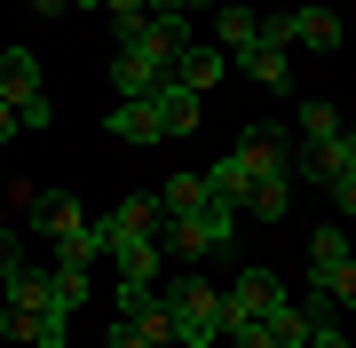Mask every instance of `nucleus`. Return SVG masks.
<instances>
[{
    "instance_id": "1",
    "label": "nucleus",
    "mask_w": 356,
    "mask_h": 348,
    "mask_svg": "<svg viewBox=\"0 0 356 348\" xmlns=\"http://www.w3.org/2000/svg\"><path fill=\"white\" fill-rule=\"evenodd\" d=\"M159 301H166V317H175V348H214L222 340V293L206 277H166L159 285Z\"/></svg>"
},
{
    "instance_id": "2",
    "label": "nucleus",
    "mask_w": 356,
    "mask_h": 348,
    "mask_svg": "<svg viewBox=\"0 0 356 348\" xmlns=\"http://www.w3.org/2000/svg\"><path fill=\"white\" fill-rule=\"evenodd\" d=\"M229 238H238V206H198V214H175L159 230V254H175L182 270H198L206 254H229Z\"/></svg>"
},
{
    "instance_id": "3",
    "label": "nucleus",
    "mask_w": 356,
    "mask_h": 348,
    "mask_svg": "<svg viewBox=\"0 0 356 348\" xmlns=\"http://www.w3.org/2000/svg\"><path fill=\"white\" fill-rule=\"evenodd\" d=\"M261 40H269V48H317V56H332L348 32H341V16H332V8H317V0H309V8L261 16Z\"/></svg>"
},
{
    "instance_id": "4",
    "label": "nucleus",
    "mask_w": 356,
    "mask_h": 348,
    "mask_svg": "<svg viewBox=\"0 0 356 348\" xmlns=\"http://www.w3.org/2000/svg\"><path fill=\"white\" fill-rule=\"evenodd\" d=\"M285 301V285H277V270H254V261H245L238 270V285H229L222 293V324H245V317H269Z\"/></svg>"
},
{
    "instance_id": "5",
    "label": "nucleus",
    "mask_w": 356,
    "mask_h": 348,
    "mask_svg": "<svg viewBox=\"0 0 356 348\" xmlns=\"http://www.w3.org/2000/svg\"><path fill=\"white\" fill-rule=\"evenodd\" d=\"M103 135L111 142H166V119L151 95H119V111H103Z\"/></svg>"
},
{
    "instance_id": "6",
    "label": "nucleus",
    "mask_w": 356,
    "mask_h": 348,
    "mask_svg": "<svg viewBox=\"0 0 356 348\" xmlns=\"http://www.w3.org/2000/svg\"><path fill=\"white\" fill-rule=\"evenodd\" d=\"M103 254H111V270L119 285H159V238H103Z\"/></svg>"
},
{
    "instance_id": "7",
    "label": "nucleus",
    "mask_w": 356,
    "mask_h": 348,
    "mask_svg": "<svg viewBox=\"0 0 356 348\" xmlns=\"http://www.w3.org/2000/svg\"><path fill=\"white\" fill-rule=\"evenodd\" d=\"M229 64H238L245 79H254V88H269V95H293V48H245V56H229Z\"/></svg>"
},
{
    "instance_id": "8",
    "label": "nucleus",
    "mask_w": 356,
    "mask_h": 348,
    "mask_svg": "<svg viewBox=\"0 0 356 348\" xmlns=\"http://www.w3.org/2000/svg\"><path fill=\"white\" fill-rule=\"evenodd\" d=\"M206 190H214V206H238L245 214V198H254V158H245V151L214 158V167H206Z\"/></svg>"
},
{
    "instance_id": "9",
    "label": "nucleus",
    "mask_w": 356,
    "mask_h": 348,
    "mask_svg": "<svg viewBox=\"0 0 356 348\" xmlns=\"http://www.w3.org/2000/svg\"><path fill=\"white\" fill-rule=\"evenodd\" d=\"M151 103H159V119H166V135H191V127H198V119H206V111H198V103H206V95H198V88H182V79H175V72H166V79H159V88H151Z\"/></svg>"
},
{
    "instance_id": "10",
    "label": "nucleus",
    "mask_w": 356,
    "mask_h": 348,
    "mask_svg": "<svg viewBox=\"0 0 356 348\" xmlns=\"http://www.w3.org/2000/svg\"><path fill=\"white\" fill-rule=\"evenodd\" d=\"M159 230H166L159 198H119V206L103 214V238H159Z\"/></svg>"
},
{
    "instance_id": "11",
    "label": "nucleus",
    "mask_w": 356,
    "mask_h": 348,
    "mask_svg": "<svg viewBox=\"0 0 356 348\" xmlns=\"http://www.w3.org/2000/svg\"><path fill=\"white\" fill-rule=\"evenodd\" d=\"M214 48H222V56L261 48V16H254V8H238V0H222V8H214Z\"/></svg>"
},
{
    "instance_id": "12",
    "label": "nucleus",
    "mask_w": 356,
    "mask_h": 348,
    "mask_svg": "<svg viewBox=\"0 0 356 348\" xmlns=\"http://www.w3.org/2000/svg\"><path fill=\"white\" fill-rule=\"evenodd\" d=\"M348 254H356V245H348V230H341V222L309 238V293H325V285H332V270H341Z\"/></svg>"
},
{
    "instance_id": "13",
    "label": "nucleus",
    "mask_w": 356,
    "mask_h": 348,
    "mask_svg": "<svg viewBox=\"0 0 356 348\" xmlns=\"http://www.w3.org/2000/svg\"><path fill=\"white\" fill-rule=\"evenodd\" d=\"M0 95H8V103L40 95V56L32 48H0Z\"/></svg>"
},
{
    "instance_id": "14",
    "label": "nucleus",
    "mask_w": 356,
    "mask_h": 348,
    "mask_svg": "<svg viewBox=\"0 0 356 348\" xmlns=\"http://www.w3.org/2000/svg\"><path fill=\"white\" fill-rule=\"evenodd\" d=\"M159 79H166V64H151V56H135V48L111 56V88H119V95H151Z\"/></svg>"
},
{
    "instance_id": "15",
    "label": "nucleus",
    "mask_w": 356,
    "mask_h": 348,
    "mask_svg": "<svg viewBox=\"0 0 356 348\" xmlns=\"http://www.w3.org/2000/svg\"><path fill=\"white\" fill-rule=\"evenodd\" d=\"M222 72H229V56H222V48H198V40H191V48L175 56V79H182V88H198V95L214 88Z\"/></svg>"
},
{
    "instance_id": "16",
    "label": "nucleus",
    "mask_w": 356,
    "mask_h": 348,
    "mask_svg": "<svg viewBox=\"0 0 356 348\" xmlns=\"http://www.w3.org/2000/svg\"><path fill=\"white\" fill-rule=\"evenodd\" d=\"M341 127H348V119H341V103H325V95H309V103L293 111V135H301V142H332Z\"/></svg>"
},
{
    "instance_id": "17",
    "label": "nucleus",
    "mask_w": 356,
    "mask_h": 348,
    "mask_svg": "<svg viewBox=\"0 0 356 348\" xmlns=\"http://www.w3.org/2000/svg\"><path fill=\"white\" fill-rule=\"evenodd\" d=\"M261 324H269V340H277V348H301V340H309V324H317V309H309V301H277Z\"/></svg>"
},
{
    "instance_id": "18",
    "label": "nucleus",
    "mask_w": 356,
    "mask_h": 348,
    "mask_svg": "<svg viewBox=\"0 0 356 348\" xmlns=\"http://www.w3.org/2000/svg\"><path fill=\"white\" fill-rule=\"evenodd\" d=\"M159 206H166V222H175V214H198V206H214V190H206V174H166Z\"/></svg>"
},
{
    "instance_id": "19",
    "label": "nucleus",
    "mask_w": 356,
    "mask_h": 348,
    "mask_svg": "<svg viewBox=\"0 0 356 348\" xmlns=\"http://www.w3.org/2000/svg\"><path fill=\"white\" fill-rule=\"evenodd\" d=\"M95 254H103V222H72V230L56 238V261H79V270H95Z\"/></svg>"
},
{
    "instance_id": "20",
    "label": "nucleus",
    "mask_w": 356,
    "mask_h": 348,
    "mask_svg": "<svg viewBox=\"0 0 356 348\" xmlns=\"http://www.w3.org/2000/svg\"><path fill=\"white\" fill-rule=\"evenodd\" d=\"M285 206H293V174H269V182H254V198H245L254 222H285Z\"/></svg>"
},
{
    "instance_id": "21",
    "label": "nucleus",
    "mask_w": 356,
    "mask_h": 348,
    "mask_svg": "<svg viewBox=\"0 0 356 348\" xmlns=\"http://www.w3.org/2000/svg\"><path fill=\"white\" fill-rule=\"evenodd\" d=\"M48 301L56 309H79V301H88V270H79V261H56L48 270Z\"/></svg>"
},
{
    "instance_id": "22",
    "label": "nucleus",
    "mask_w": 356,
    "mask_h": 348,
    "mask_svg": "<svg viewBox=\"0 0 356 348\" xmlns=\"http://www.w3.org/2000/svg\"><path fill=\"white\" fill-rule=\"evenodd\" d=\"M309 301H317V309H356V254L332 270V285H325V293H309Z\"/></svg>"
},
{
    "instance_id": "23",
    "label": "nucleus",
    "mask_w": 356,
    "mask_h": 348,
    "mask_svg": "<svg viewBox=\"0 0 356 348\" xmlns=\"http://www.w3.org/2000/svg\"><path fill=\"white\" fill-rule=\"evenodd\" d=\"M222 340H229V348H277L261 317H245V324H222Z\"/></svg>"
},
{
    "instance_id": "24",
    "label": "nucleus",
    "mask_w": 356,
    "mask_h": 348,
    "mask_svg": "<svg viewBox=\"0 0 356 348\" xmlns=\"http://www.w3.org/2000/svg\"><path fill=\"white\" fill-rule=\"evenodd\" d=\"M48 119H56V103H48V88H40V95H24V103H16V127H48Z\"/></svg>"
},
{
    "instance_id": "25",
    "label": "nucleus",
    "mask_w": 356,
    "mask_h": 348,
    "mask_svg": "<svg viewBox=\"0 0 356 348\" xmlns=\"http://www.w3.org/2000/svg\"><path fill=\"white\" fill-rule=\"evenodd\" d=\"M325 190H332V206H341V214H356V158H348V167L325 182Z\"/></svg>"
},
{
    "instance_id": "26",
    "label": "nucleus",
    "mask_w": 356,
    "mask_h": 348,
    "mask_svg": "<svg viewBox=\"0 0 356 348\" xmlns=\"http://www.w3.org/2000/svg\"><path fill=\"white\" fill-rule=\"evenodd\" d=\"M301 348H348V333H341L332 317H317V324H309V340H301Z\"/></svg>"
},
{
    "instance_id": "27",
    "label": "nucleus",
    "mask_w": 356,
    "mask_h": 348,
    "mask_svg": "<svg viewBox=\"0 0 356 348\" xmlns=\"http://www.w3.org/2000/svg\"><path fill=\"white\" fill-rule=\"evenodd\" d=\"M151 16H198V8H222V0H143Z\"/></svg>"
},
{
    "instance_id": "28",
    "label": "nucleus",
    "mask_w": 356,
    "mask_h": 348,
    "mask_svg": "<svg viewBox=\"0 0 356 348\" xmlns=\"http://www.w3.org/2000/svg\"><path fill=\"white\" fill-rule=\"evenodd\" d=\"M103 348H151V340H143V333H135V324H127V317H119V324H111V340H103Z\"/></svg>"
},
{
    "instance_id": "29",
    "label": "nucleus",
    "mask_w": 356,
    "mask_h": 348,
    "mask_svg": "<svg viewBox=\"0 0 356 348\" xmlns=\"http://www.w3.org/2000/svg\"><path fill=\"white\" fill-rule=\"evenodd\" d=\"M8 270H16V238L0 230V277H8Z\"/></svg>"
},
{
    "instance_id": "30",
    "label": "nucleus",
    "mask_w": 356,
    "mask_h": 348,
    "mask_svg": "<svg viewBox=\"0 0 356 348\" xmlns=\"http://www.w3.org/2000/svg\"><path fill=\"white\" fill-rule=\"evenodd\" d=\"M24 8H40V16H64V8H72V0H24Z\"/></svg>"
},
{
    "instance_id": "31",
    "label": "nucleus",
    "mask_w": 356,
    "mask_h": 348,
    "mask_svg": "<svg viewBox=\"0 0 356 348\" xmlns=\"http://www.w3.org/2000/svg\"><path fill=\"white\" fill-rule=\"evenodd\" d=\"M341 142H348V158H356V127H341Z\"/></svg>"
},
{
    "instance_id": "32",
    "label": "nucleus",
    "mask_w": 356,
    "mask_h": 348,
    "mask_svg": "<svg viewBox=\"0 0 356 348\" xmlns=\"http://www.w3.org/2000/svg\"><path fill=\"white\" fill-rule=\"evenodd\" d=\"M0 348H8V340H0Z\"/></svg>"
}]
</instances>
